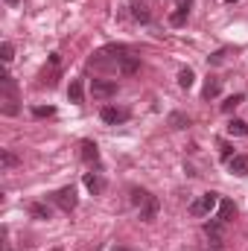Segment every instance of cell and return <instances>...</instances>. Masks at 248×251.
I'll list each match as a JSON object with an SVG mask.
<instances>
[{"instance_id":"26","label":"cell","mask_w":248,"mask_h":251,"mask_svg":"<svg viewBox=\"0 0 248 251\" xmlns=\"http://www.w3.org/2000/svg\"><path fill=\"white\" fill-rule=\"evenodd\" d=\"M225 62V50H216L213 56H210V64H222Z\"/></svg>"},{"instance_id":"9","label":"cell","mask_w":248,"mask_h":251,"mask_svg":"<svg viewBox=\"0 0 248 251\" xmlns=\"http://www.w3.org/2000/svg\"><path fill=\"white\" fill-rule=\"evenodd\" d=\"M99 117H102L105 123H123L125 117H128V111H123V108H114V105H105V108L99 111Z\"/></svg>"},{"instance_id":"8","label":"cell","mask_w":248,"mask_h":251,"mask_svg":"<svg viewBox=\"0 0 248 251\" xmlns=\"http://www.w3.org/2000/svg\"><path fill=\"white\" fill-rule=\"evenodd\" d=\"M228 170H231L234 176L246 178V176H248V155H234V158L228 161Z\"/></svg>"},{"instance_id":"6","label":"cell","mask_w":248,"mask_h":251,"mask_svg":"<svg viewBox=\"0 0 248 251\" xmlns=\"http://www.w3.org/2000/svg\"><path fill=\"white\" fill-rule=\"evenodd\" d=\"M82 161L91 164V167H99V149H97V143L82 140Z\"/></svg>"},{"instance_id":"1","label":"cell","mask_w":248,"mask_h":251,"mask_svg":"<svg viewBox=\"0 0 248 251\" xmlns=\"http://www.w3.org/2000/svg\"><path fill=\"white\" fill-rule=\"evenodd\" d=\"M213 207H219V196H216V193H204V196H198L196 201H190V213H193V216H207Z\"/></svg>"},{"instance_id":"14","label":"cell","mask_w":248,"mask_h":251,"mask_svg":"<svg viewBox=\"0 0 248 251\" xmlns=\"http://www.w3.org/2000/svg\"><path fill=\"white\" fill-rule=\"evenodd\" d=\"M228 134L231 137H248V123L246 120H231L228 123Z\"/></svg>"},{"instance_id":"5","label":"cell","mask_w":248,"mask_h":251,"mask_svg":"<svg viewBox=\"0 0 248 251\" xmlns=\"http://www.w3.org/2000/svg\"><path fill=\"white\" fill-rule=\"evenodd\" d=\"M222 225H225V222H219V219L204 222V234L210 237V243H213V249H216V251L222 249Z\"/></svg>"},{"instance_id":"12","label":"cell","mask_w":248,"mask_h":251,"mask_svg":"<svg viewBox=\"0 0 248 251\" xmlns=\"http://www.w3.org/2000/svg\"><path fill=\"white\" fill-rule=\"evenodd\" d=\"M219 91H222V82H219L216 76H210V79L204 82V91H201V97H204V100H213V97H219Z\"/></svg>"},{"instance_id":"17","label":"cell","mask_w":248,"mask_h":251,"mask_svg":"<svg viewBox=\"0 0 248 251\" xmlns=\"http://www.w3.org/2000/svg\"><path fill=\"white\" fill-rule=\"evenodd\" d=\"M170 126H173V128H187V126H190V117L181 114V111H173V114H170Z\"/></svg>"},{"instance_id":"27","label":"cell","mask_w":248,"mask_h":251,"mask_svg":"<svg viewBox=\"0 0 248 251\" xmlns=\"http://www.w3.org/2000/svg\"><path fill=\"white\" fill-rule=\"evenodd\" d=\"M6 3H9V6H18V3H21V0H6Z\"/></svg>"},{"instance_id":"24","label":"cell","mask_w":248,"mask_h":251,"mask_svg":"<svg viewBox=\"0 0 248 251\" xmlns=\"http://www.w3.org/2000/svg\"><path fill=\"white\" fill-rule=\"evenodd\" d=\"M32 114H35V117H53V114H56V108H53V105H47V108H44V105H38V108H32Z\"/></svg>"},{"instance_id":"22","label":"cell","mask_w":248,"mask_h":251,"mask_svg":"<svg viewBox=\"0 0 248 251\" xmlns=\"http://www.w3.org/2000/svg\"><path fill=\"white\" fill-rule=\"evenodd\" d=\"M149 196H152V193H146V190H131V204H137V207H140Z\"/></svg>"},{"instance_id":"18","label":"cell","mask_w":248,"mask_h":251,"mask_svg":"<svg viewBox=\"0 0 248 251\" xmlns=\"http://www.w3.org/2000/svg\"><path fill=\"white\" fill-rule=\"evenodd\" d=\"M67 97H70V102H82V82H79V79H73V82H70Z\"/></svg>"},{"instance_id":"16","label":"cell","mask_w":248,"mask_h":251,"mask_svg":"<svg viewBox=\"0 0 248 251\" xmlns=\"http://www.w3.org/2000/svg\"><path fill=\"white\" fill-rule=\"evenodd\" d=\"M243 102H246V97H243V94H234V97H228V100L222 102V111H225V114H231V111H234L237 105H243Z\"/></svg>"},{"instance_id":"2","label":"cell","mask_w":248,"mask_h":251,"mask_svg":"<svg viewBox=\"0 0 248 251\" xmlns=\"http://www.w3.org/2000/svg\"><path fill=\"white\" fill-rule=\"evenodd\" d=\"M91 94H94L97 100H111V97H117V82L94 79V82H91Z\"/></svg>"},{"instance_id":"30","label":"cell","mask_w":248,"mask_h":251,"mask_svg":"<svg viewBox=\"0 0 248 251\" xmlns=\"http://www.w3.org/2000/svg\"><path fill=\"white\" fill-rule=\"evenodd\" d=\"M53 251H59V249H53Z\"/></svg>"},{"instance_id":"4","label":"cell","mask_w":248,"mask_h":251,"mask_svg":"<svg viewBox=\"0 0 248 251\" xmlns=\"http://www.w3.org/2000/svg\"><path fill=\"white\" fill-rule=\"evenodd\" d=\"M158 210H161L158 196H149V199L140 204V219H143V222H155V219H158Z\"/></svg>"},{"instance_id":"28","label":"cell","mask_w":248,"mask_h":251,"mask_svg":"<svg viewBox=\"0 0 248 251\" xmlns=\"http://www.w3.org/2000/svg\"><path fill=\"white\" fill-rule=\"evenodd\" d=\"M114 251H128V249H114Z\"/></svg>"},{"instance_id":"11","label":"cell","mask_w":248,"mask_h":251,"mask_svg":"<svg viewBox=\"0 0 248 251\" xmlns=\"http://www.w3.org/2000/svg\"><path fill=\"white\" fill-rule=\"evenodd\" d=\"M85 187L97 196V193L105 190V181H102V176H97V173H85Z\"/></svg>"},{"instance_id":"15","label":"cell","mask_w":248,"mask_h":251,"mask_svg":"<svg viewBox=\"0 0 248 251\" xmlns=\"http://www.w3.org/2000/svg\"><path fill=\"white\" fill-rule=\"evenodd\" d=\"M29 213H32L35 219H50V216H53V210H50L44 201H32V204H29Z\"/></svg>"},{"instance_id":"10","label":"cell","mask_w":248,"mask_h":251,"mask_svg":"<svg viewBox=\"0 0 248 251\" xmlns=\"http://www.w3.org/2000/svg\"><path fill=\"white\" fill-rule=\"evenodd\" d=\"M190 9H193V6H190V0H181V3L175 6V12L170 15V24H173V26H181V24L187 21V15H190Z\"/></svg>"},{"instance_id":"25","label":"cell","mask_w":248,"mask_h":251,"mask_svg":"<svg viewBox=\"0 0 248 251\" xmlns=\"http://www.w3.org/2000/svg\"><path fill=\"white\" fill-rule=\"evenodd\" d=\"M219 149H222V161H231V158H234V146H231V143H222Z\"/></svg>"},{"instance_id":"19","label":"cell","mask_w":248,"mask_h":251,"mask_svg":"<svg viewBox=\"0 0 248 251\" xmlns=\"http://www.w3.org/2000/svg\"><path fill=\"white\" fill-rule=\"evenodd\" d=\"M193 82H196V76H193V70H190V67H184V70H178V85H181V88H193Z\"/></svg>"},{"instance_id":"23","label":"cell","mask_w":248,"mask_h":251,"mask_svg":"<svg viewBox=\"0 0 248 251\" xmlns=\"http://www.w3.org/2000/svg\"><path fill=\"white\" fill-rule=\"evenodd\" d=\"M0 164H3V170H12V167L18 164V158H15L12 152H3V155H0Z\"/></svg>"},{"instance_id":"13","label":"cell","mask_w":248,"mask_h":251,"mask_svg":"<svg viewBox=\"0 0 248 251\" xmlns=\"http://www.w3.org/2000/svg\"><path fill=\"white\" fill-rule=\"evenodd\" d=\"M117 67H120V73L131 76V73H137V70H140V62H137L134 56H125V59H120V62H117Z\"/></svg>"},{"instance_id":"29","label":"cell","mask_w":248,"mask_h":251,"mask_svg":"<svg viewBox=\"0 0 248 251\" xmlns=\"http://www.w3.org/2000/svg\"><path fill=\"white\" fill-rule=\"evenodd\" d=\"M225 3H237V0H225Z\"/></svg>"},{"instance_id":"3","label":"cell","mask_w":248,"mask_h":251,"mask_svg":"<svg viewBox=\"0 0 248 251\" xmlns=\"http://www.w3.org/2000/svg\"><path fill=\"white\" fill-rule=\"evenodd\" d=\"M53 201H56V207H62L64 213H70V210L76 207V190L73 187H62L56 196H53Z\"/></svg>"},{"instance_id":"20","label":"cell","mask_w":248,"mask_h":251,"mask_svg":"<svg viewBox=\"0 0 248 251\" xmlns=\"http://www.w3.org/2000/svg\"><path fill=\"white\" fill-rule=\"evenodd\" d=\"M0 59H3L6 64L15 59V47H12V41H3V44H0Z\"/></svg>"},{"instance_id":"7","label":"cell","mask_w":248,"mask_h":251,"mask_svg":"<svg viewBox=\"0 0 248 251\" xmlns=\"http://www.w3.org/2000/svg\"><path fill=\"white\" fill-rule=\"evenodd\" d=\"M234 216H237V204H234L231 199H219V216H216V219L228 225V222H231Z\"/></svg>"},{"instance_id":"21","label":"cell","mask_w":248,"mask_h":251,"mask_svg":"<svg viewBox=\"0 0 248 251\" xmlns=\"http://www.w3.org/2000/svg\"><path fill=\"white\" fill-rule=\"evenodd\" d=\"M131 15H134V18H137V21H140V24H149V9H146V6H143V3H137V6H134V12H131Z\"/></svg>"}]
</instances>
